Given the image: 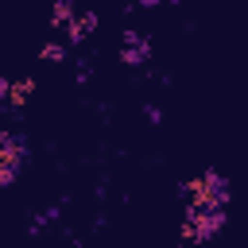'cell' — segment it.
I'll return each instance as SVG.
<instances>
[{"mask_svg": "<svg viewBox=\"0 0 248 248\" xmlns=\"http://www.w3.org/2000/svg\"><path fill=\"white\" fill-rule=\"evenodd\" d=\"M120 58H124L128 66H143V62L151 58V39L140 35V31H124V50H120Z\"/></svg>", "mask_w": 248, "mask_h": 248, "instance_id": "obj_1", "label": "cell"}, {"mask_svg": "<svg viewBox=\"0 0 248 248\" xmlns=\"http://www.w3.org/2000/svg\"><path fill=\"white\" fill-rule=\"evenodd\" d=\"M39 58H43V62H66V58H70V46H66L62 39L43 43V46H39Z\"/></svg>", "mask_w": 248, "mask_h": 248, "instance_id": "obj_2", "label": "cell"}, {"mask_svg": "<svg viewBox=\"0 0 248 248\" xmlns=\"http://www.w3.org/2000/svg\"><path fill=\"white\" fill-rule=\"evenodd\" d=\"M31 93H35V81H27V78H23V81H12V85H8V101H12V105H23V101H27Z\"/></svg>", "mask_w": 248, "mask_h": 248, "instance_id": "obj_3", "label": "cell"}, {"mask_svg": "<svg viewBox=\"0 0 248 248\" xmlns=\"http://www.w3.org/2000/svg\"><path fill=\"white\" fill-rule=\"evenodd\" d=\"M70 19H74V4H70V0H58V4H54V12H50V23H54V27H62V23H70Z\"/></svg>", "mask_w": 248, "mask_h": 248, "instance_id": "obj_4", "label": "cell"}, {"mask_svg": "<svg viewBox=\"0 0 248 248\" xmlns=\"http://www.w3.org/2000/svg\"><path fill=\"white\" fill-rule=\"evenodd\" d=\"M143 116H147L151 124H159V120H163V108H159V105H143Z\"/></svg>", "mask_w": 248, "mask_h": 248, "instance_id": "obj_5", "label": "cell"}, {"mask_svg": "<svg viewBox=\"0 0 248 248\" xmlns=\"http://www.w3.org/2000/svg\"><path fill=\"white\" fill-rule=\"evenodd\" d=\"M8 85H12V81H8V78H4V74H0V108H4V105H8Z\"/></svg>", "mask_w": 248, "mask_h": 248, "instance_id": "obj_6", "label": "cell"}, {"mask_svg": "<svg viewBox=\"0 0 248 248\" xmlns=\"http://www.w3.org/2000/svg\"><path fill=\"white\" fill-rule=\"evenodd\" d=\"M136 4H140V8H155L159 0H136Z\"/></svg>", "mask_w": 248, "mask_h": 248, "instance_id": "obj_7", "label": "cell"}]
</instances>
